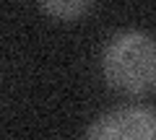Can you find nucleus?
<instances>
[{"label":"nucleus","mask_w":156,"mask_h":140,"mask_svg":"<svg viewBox=\"0 0 156 140\" xmlns=\"http://www.w3.org/2000/svg\"><path fill=\"white\" fill-rule=\"evenodd\" d=\"M101 73L115 91L143 96L156 88V39L143 31H122L107 42Z\"/></svg>","instance_id":"1"},{"label":"nucleus","mask_w":156,"mask_h":140,"mask_svg":"<svg viewBox=\"0 0 156 140\" xmlns=\"http://www.w3.org/2000/svg\"><path fill=\"white\" fill-rule=\"evenodd\" d=\"M83 140H156V112L148 107H117L91 122Z\"/></svg>","instance_id":"2"},{"label":"nucleus","mask_w":156,"mask_h":140,"mask_svg":"<svg viewBox=\"0 0 156 140\" xmlns=\"http://www.w3.org/2000/svg\"><path fill=\"white\" fill-rule=\"evenodd\" d=\"M94 0H39V5L44 8V13L62 21H73V18H81L86 11L91 8Z\"/></svg>","instance_id":"3"}]
</instances>
